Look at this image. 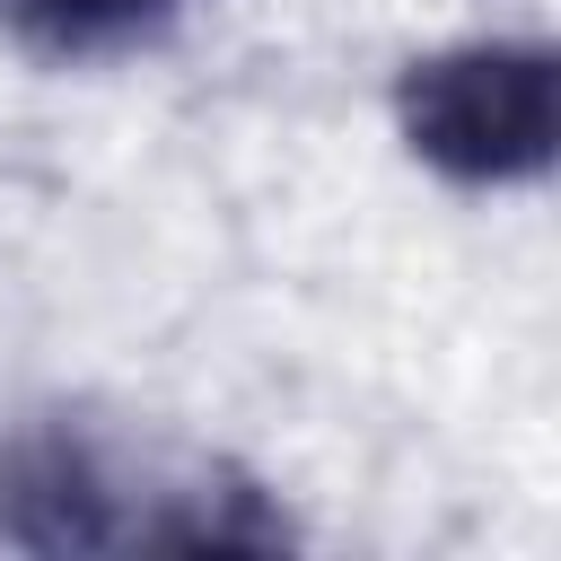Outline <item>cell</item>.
<instances>
[{
	"label": "cell",
	"instance_id": "6da1fadb",
	"mask_svg": "<svg viewBox=\"0 0 561 561\" xmlns=\"http://www.w3.org/2000/svg\"><path fill=\"white\" fill-rule=\"evenodd\" d=\"M394 131L447 184L473 193L543 184L561 149V61L543 35H473L421 53L394 79Z\"/></svg>",
	"mask_w": 561,
	"mask_h": 561
},
{
	"label": "cell",
	"instance_id": "7a4b0ae2",
	"mask_svg": "<svg viewBox=\"0 0 561 561\" xmlns=\"http://www.w3.org/2000/svg\"><path fill=\"white\" fill-rule=\"evenodd\" d=\"M175 9H184V0H0V26L26 35V44H44V53L88 61V53H131V44L158 35Z\"/></svg>",
	"mask_w": 561,
	"mask_h": 561
}]
</instances>
